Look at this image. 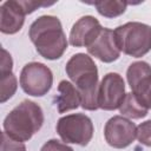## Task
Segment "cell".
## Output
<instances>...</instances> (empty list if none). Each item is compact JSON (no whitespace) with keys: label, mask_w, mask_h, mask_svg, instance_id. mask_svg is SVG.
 Returning a JSON list of instances; mask_svg holds the SVG:
<instances>
[{"label":"cell","mask_w":151,"mask_h":151,"mask_svg":"<svg viewBox=\"0 0 151 151\" xmlns=\"http://www.w3.org/2000/svg\"><path fill=\"white\" fill-rule=\"evenodd\" d=\"M1 151H26V146L22 142H18L11 138L6 132L1 133Z\"/></svg>","instance_id":"18"},{"label":"cell","mask_w":151,"mask_h":151,"mask_svg":"<svg viewBox=\"0 0 151 151\" xmlns=\"http://www.w3.org/2000/svg\"><path fill=\"white\" fill-rule=\"evenodd\" d=\"M137 139L140 144L151 147V119L145 120L137 126Z\"/></svg>","instance_id":"17"},{"label":"cell","mask_w":151,"mask_h":151,"mask_svg":"<svg viewBox=\"0 0 151 151\" xmlns=\"http://www.w3.org/2000/svg\"><path fill=\"white\" fill-rule=\"evenodd\" d=\"M119 112L123 117H126L129 119H140L147 116L149 110L140 105L132 92H129L126 93L123 104L119 107Z\"/></svg>","instance_id":"14"},{"label":"cell","mask_w":151,"mask_h":151,"mask_svg":"<svg viewBox=\"0 0 151 151\" xmlns=\"http://www.w3.org/2000/svg\"><path fill=\"white\" fill-rule=\"evenodd\" d=\"M66 74L77 87L80 96V106L87 111H96L98 105V68L93 59L85 53L72 55L65 66Z\"/></svg>","instance_id":"1"},{"label":"cell","mask_w":151,"mask_h":151,"mask_svg":"<svg viewBox=\"0 0 151 151\" xmlns=\"http://www.w3.org/2000/svg\"><path fill=\"white\" fill-rule=\"evenodd\" d=\"M106 143L114 149H125L137 138V126L123 116H113L104 126Z\"/></svg>","instance_id":"9"},{"label":"cell","mask_w":151,"mask_h":151,"mask_svg":"<svg viewBox=\"0 0 151 151\" xmlns=\"http://www.w3.org/2000/svg\"><path fill=\"white\" fill-rule=\"evenodd\" d=\"M18 88V80L14 73L0 76V103L4 104L11 99Z\"/></svg>","instance_id":"16"},{"label":"cell","mask_w":151,"mask_h":151,"mask_svg":"<svg viewBox=\"0 0 151 151\" xmlns=\"http://www.w3.org/2000/svg\"><path fill=\"white\" fill-rule=\"evenodd\" d=\"M58 96L55 104L59 113H65L71 110H76L80 106V96L77 87L68 80H61L58 85Z\"/></svg>","instance_id":"13"},{"label":"cell","mask_w":151,"mask_h":151,"mask_svg":"<svg viewBox=\"0 0 151 151\" xmlns=\"http://www.w3.org/2000/svg\"><path fill=\"white\" fill-rule=\"evenodd\" d=\"M131 92L146 110L151 109V66L146 61H134L126 71Z\"/></svg>","instance_id":"7"},{"label":"cell","mask_w":151,"mask_h":151,"mask_svg":"<svg viewBox=\"0 0 151 151\" xmlns=\"http://www.w3.org/2000/svg\"><path fill=\"white\" fill-rule=\"evenodd\" d=\"M125 96H126L125 81L123 77L117 72L106 73L99 84V90H98L99 109L105 111L119 110Z\"/></svg>","instance_id":"8"},{"label":"cell","mask_w":151,"mask_h":151,"mask_svg":"<svg viewBox=\"0 0 151 151\" xmlns=\"http://www.w3.org/2000/svg\"><path fill=\"white\" fill-rule=\"evenodd\" d=\"M103 26L92 15H85L78 19L71 31H70V37H68V42L70 45L74 47H88L98 37L100 33Z\"/></svg>","instance_id":"10"},{"label":"cell","mask_w":151,"mask_h":151,"mask_svg":"<svg viewBox=\"0 0 151 151\" xmlns=\"http://www.w3.org/2000/svg\"><path fill=\"white\" fill-rule=\"evenodd\" d=\"M19 81L26 94L32 97H42L52 87L53 73L45 64L32 61L22 67Z\"/></svg>","instance_id":"6"},{"label":"cell","mask_w":151,"mask_h":151,"mask_svg":"<svg viewBox=\"0 0 151 151\" xmlns=\"http://www.w3.org/2000/svg\"><path fill=\"white\" fill-rule=\"evenodd\" d=\"M118 48L126 55L133 58L144 57L151 51V26L130 21L113 29Z\"/></svg>","instance_id":"4"},{"label":"cell","mask_w":151,"mask_h":151,"mask_svg":"<svg viewBox=\"0 0 151 151\" xmlns=\"http://www.w3.org/2000/svg\"><path fill=\"white\" fill-rule=\"evenodd\" d=\"M28 37L37 52L47 60H57L67 50L68 41L60 20L54 15H41L29 26Z\"/></svg>","instance_id":"2"},{"label":"cell","mask_w":151,"mask_h":151,"mask_svg":"<svg viewBox=\"0 0 151 151\" xmlns=\"http://www.w3.org/2000/svg\"><path fill=\"white\" fill-rule=\"evenodd\" d=\"M40 151H74V150L71 146H68L66 143H61L57 139H50L41 146Z\"/></svg>","instance_id":"19"},{"label":"cell","mask_w":151,"mask_h":151,"mask_svg":"<svg viewBox=\"0 0 151 151\" xmlns=\"http://www.w3.org/2000/svg\"><path fill=\"white\" fill-rule=\"evenodd\" d=\"M88 54L99 59L101 63H113L120 57V50L117 46L112 29L103 27L96 40L87 47Z\"/></svg>","instance_id":"11"},{"label":"cell","mask_w":151,"mask_h":151,"mask_svg":"<svg viewBox=\"0 0 151 151\" xmlns=\"http://www.w3.org/2000/svg\"><path fill=\"white\" fill-rule=\"evenodd\" d=\"M42 109L32 100H22L4 119L2 126L11 138L18 142H27L44 124Z\"/></svg>","instance_id":"3"},{"label":"cell","mask_w":151,"mask_h":151,"mask_svg":"<svg viewBox=\"0 0 151 151\" xmlns=\"http://www.w3.org/2000/svg\"><path fill=\"white\" fill-rule=\"evenodd\" d=\"M55 130L63 142L80 146H86L94 132L91 118L84 113H71L59 118Z\"/></svg>","instance_id":"5"},{"label":"cell","mask_w":151,"mask_h":151,"mask_svg":"<svg viewBox=\"0 0 151 151\" xmlns=\"http://www.w3.org/2000/svg\"><path fill=\"white\" fill-rule=\"evenodd\" d=\"M1 52H2V57H1V64H0V76H5L8 73H12L13 60L11 54L5 48H1Z\"/></svg>","instance_id":"20"},{"label":"cell","mask_w":151,"mask_h":151,"mask_svg":"<svg viewBox=\"0 0 151 151\" xmlns=\"http://www.w3.org/2000/svg\"><path fill=\"white\" fill-rule=\"evenodd\" d=\"M25 12L19 0H7L0 6V31L4 34H15L25 22Z\"/></svg>","instance_id":"12"},{"label":"cell","mask_w":151,"mask_h":151,"mask_svg":"<svg viewBox=\"0 0 151 151\" xmlns=\"http://www.w3.org/2000/svg\"><path fill=\"white\" fill-rule=\"evenodd\" d=\"M127 1H120V0H99L94 1L93 6L96 7L97 12L109 19L117 18L122 15L127 7Z\"/></svg>","instance_id":"15"}]
</instances>
